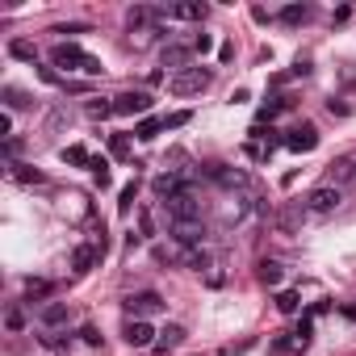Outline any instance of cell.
<instances>
[{
  "instance_id": "39",
  "label": "cell",
  "mask_w": 356,
  "mask_h": 356,
  "mask_svg": "<svg viewBox=\"0 0 356 356\" xmlns=\"http://www.w3.org/2000/svg\"><path fill=\"white\" fill-rule=\"evenodd\" d=\"M84 30H88V26H80V22H76V26H55L51 34H84Z\"/></svg>"
},
{
  "instance_id": "19",
  "label": "cell",
  "mask_w": 356,
  "mask_h": 356,
  "mask_svg": "<svg viewBox=\"0 0 356 356\" xmlns=\"http://www.w3.org/2000/svg\"><path fill=\"white\" fill-rule=\"evenodd\" d=\"M9 176H13V181H22V185H42V172L30 168V163H9Z\"/></svg>"
},
{
  "instance_id": "34",
  "label": "cell",
  "mask_w": 356,
  "mask_h": 356,
  "mask_svg": "<svg viewBox=\"0 0 356 356\" xmlns=\"http://www.w3.org/2000/svg\"><path fill=\"white\" fill-rule=\"evenodd\" d=\"M5 323H9V331H22V327H26V314H22V310L13 306V310L5 314Z\"/></svg>"
},
{
  "instance_id": "10",
  "label": "cell",
  "mask_w": 356,
  "mask_h": 356,
  "mask_svg": "<svg viewBox=\"0 0 356 356\" xmlns=\"http://www.w3.org/2000/svg\"><path fill=\"white\" fill-rule=\"evenodd\" d=\"M122 335H126L130 348H155V331H151V323H143V318H130V323L122 327Z\"/></svg>"
},
{
  "instance_id": "30",
  "label": "cell",
  "mask_w": 356,
  "mask_h": 356,
  "mask_svg": "<svg viewBox=\"0 0 356 356\" xmlns=\"http://www.w3.org/2000/svg\"><path fill=\"white\" fill-rule=\"evenodd\" d=\"M88 168H92V176H97V185L105 189V185H109V159H101V155H97V159H92Z\"/></svg>"
},
{
  "instance_id": "20",
  "label": "cell",
  "mask_w": 356,
  "mask_h": 356,
  "mask_svg": "<svg viewBox=\"0 0 356 356\" xmlns=\"http://www.w3.org/2000/svg\"><path fill=\"white\" fill-rule=\"evenodd\" d=\"M256 277H260L264 285H281V277H285V273H281V264H277V260H260V264H256Z\"/></svg>"
},
{
  "instance_id": "7",
  "label": "cell",
  "mask_w": 356,
  "mask_h": 356,
  "mask_svg": "<svg viewBox=\"0 0 356 356\" xmlns=\"http://www.w3.org/2000/svg\"><path fill=\"white\" fill-rule=\"evenodd\" d=\"M147 109H151V92H122V97H113V113H122V118H138Z\"/></svg>"
},
{
  "instance_id": "26",
  "label": "cell",
  "mask_w": 356,
  "mask_h": 356,
  "mask_svg": "<svg viewBox=\"0 0 356 356\" xmlns=\"http://www.w3.org/2000/svg\"><path fill=\"white\" fill-rule=\"evenodd\" d=\"M109 155L113 159H126L130 155V138L126 134H109Z\"/></svg>"
},
{
  "instance_id": "38",
  "label": "cell",
  "mask_w": 356,
  "mask_h": 356,
  "mask_svg": "<svg viewBox=\"0 0 356 356\" xmlns=\"http://www.w3.org/2000/svg\"><path fill=\"white\" fill-rule=\"evenodd\" d=\"M38 80H42V84H63V80H59V72H55V67H38Z\"/></svg>"
},
{
  "instance_id": "12",
  "label": "cell",
  "mask_w": 356,
  "mask_h": 356,
  "mask_svg": "<svg viewBox=\"0 0 356 356\" xmlns=\"http://www.w3.org/2000/svg\"><path fill=\"white\" fill-rule=\"evenodd\" d=\"M206 13H210V5H202V0H181V5L168 9V17H176V22H206Z\"/></svg>"
},
{
  "instance_id": "32",
  "label": "cell",
  "mask_w": 356,
  "mask_h": 356,
  "mask_svg": "<svg viewBox=\"0 0 356 356\" xmlns=\"http://www.w3.org/2000/svg\"><path fill=\"white\" fill-rule=\"evenodd\" d=\"M22 147H26V143H22L17 134H13V138H5V159H9V163H17V155H22Z\"/></svg>"
},
{
  "instance_id": "11",
  "label": "cell",
  "mask_w": 356,
  "mask_h": 356,
  "mask_svg": "<svg viewBox=\"0 0 356 356\" xmlns=\"http://www.w3.org/2000/svg\"><path fill=\"white\" fill-rule=\"evenodd\" d=\"M172 239L181 243V248H197L206 239V227L202 222H172Z\"/></svg>"
},
{
  "instance_id": "35",
  "label": "cell",
  "mask_w": 356,
  "mask_h": 356,
  "mask_svg": "<svg viewBox=\"0 0 356 356\" xmlns=\"http://www.w3.org/2000/svg\"><path fill=\"white\" fill-rule=\"evenodd\" d=\"M130 206H134V181H130V185H126V189H122V202H118V210H122V214H126V210H130Z\"/></svg>"
},
{
  "instance_id": "18",
  "label": "cell",
  "mask_w": 356,
  "mask_h": 356,
  "mask_svg": "<svg viewBox=\"0 0 356 356\" xmlns=\"http://www.w3.org/2000/svg\"><path fill=\"white\" fill-rule=\"evenodd\" d=\"M38 318H42V327H59V323H67V302H47V306L38 310Z\"/></svg>"
},
{
  "instance_id": "28",
  "label": "cell",
  "mask_w": 356,
  "mask_h": 356,
  "mask_svg": "<svg viewBox=\"0 0 356 356\" xmlns=\"http://www.w3.org/2000/svg\"><path fill=\"white\" fill-rule=\"evenodd\" d=\"M5 105H9V109H26V105H34V101H30L22 88H5Z\"/></svg>"
},
{
  "instance_id": "29",
  "label": "cell",
  "mask_w": 356,
  "mask_h": 356,
  "mask_svg": "<svg viewBox=\"0 0 356 356\" xmlns=\"http://www.w3.org/2000/svg\"><path fill=\"white\" fill-rule=\"evenodd\" d=\"M277 310H281V314H298V293H293V289L277 293Z\"/></svg>"
},
{
  "instance_id": "31",
  "label": "cell",
  "mask_w": 356,
  "mask_h": 356,
  "mask_svg": "<svg viewBox=\"0 0 356 356\" xmlns=\"http://www.w3.org/2000/svg\"><path fill=\"white\" fill-rule=\"evenodd\" d=\"M189 118H193L189 109H176V113H168V118H163V130H181V126H185Z\"/></svg>"
},
{
  "instance_id": "21",
  "label": "cell",
  "mask_w": 356,
  "mask_h": 356,
  "mask_svg": "<svg viewBox=\"0 0 356 356\" xmlns=\"http://www.w3.org/2000/svg\"><path fill=\"white\" fill-rule=\"evenodd\" d=\"M281 22H285V26H302V22H310V5H285V9H281Z\"/></svg>"
},
{
  "instance_id": "25",
  "label": "cell",
  "mask_w": 356,
  "mask_h": 356,
  "mask_svg": "<svg viewBox=\"0 0 356 356\" xmlns=\"http://www.w3.org/2000/svg\"><path fill=\"white\" fill-rule=\"evenodd\" d=\"M51 293H55V285H51V281H26V298H30V302L51 298Z\"/></svg>"
},
{
  "instance_id": "37",
  "label": "cell",
  "mask_w": 356,
  "mask_h": 356,
  "mask_svg": "<svg viewBox=\"0 0 356 356\" xmlns=\"http://www.w3.org/2000/svg\"><path fill=\"white\" fill-rule=\"evenodd\" d=\"M210 47H214V38H210V34H197V38H193V51H197V55H206Z\"/></svg>"
},
{
  "instance_id": "3",
  "label": "cell",
  "mask_w": 356,
  "mask_h": 356,
  "mask_svg": "<svg viewBox=\"0 0 356 356\" xmlns=\"http://www.w3.org/2000/svg\"><path fill=\"white\" fill-rule=\"evenodd\" d=\"M339 202H343V193H339L335 185H318V189H310V193H306V214L327 218V214H335V210H339Z\"/></svg>"
},
{
  "instance_id": "15",
  "label": "cell",
  "mask_w": 356,
  "mask_h": 356,
  "mask_svg": "<svg viewBox=\"0 0 356 356\" xmlns=\"http://www.w3.org/2000/svg\"><path fill=\"white\" fill-rule=\"evenodd\" d=\"M189 59H193V47H163V67H172V72H185L189 67Z\"/></svg>"
},
{
  "instance_id": "17",
  "label": "cell",
  "mask_w": 356,
  "mask_h": 356,
  "mask_svg": "<svg viewBox=\"0 0 356 356\" xmlns=\"http://www.w3.org/2000/svg\"><path fill=\"white\" fill-rule=\"evenodd\" d=\"M97 260H101V248H88V243H84V248L72 252V268H76V273H88Z\"/></svg>"
},
{
  "instance_id": "33",
  "label": "cell",
  "mask_w": 356,
  "mask_h": 356,
  "mask_svg": "<svg viewBox=\"0 0 356 356\" xmlns=\"http://www.w3.org/2000/svg\"><path fill=\"white\" fill-rule=\"evenodd\" d=\"M293 335H298V348H306V343H310V335H314V323H310V318H302Z\"/></svg>"
},
{
  "instance_id": "16",
  "label": "cell",
  "mask_w": 356,
  "mask_h": 356,
  "mask_svg": "<svg viewBox=\"0 0 356 356\" xmlns=\"http://www.w3.org/2000/svg\"><path fill=\"white\" fill-rule=\"evenodd\" d=\"M281 109H293V97H268V101H264V105L256 109V122L264 126V122H273V118H277Z\"/></svg>"
},
{
  "instance_id": "36",
  "label": "cell",
  "mask_w": 356,
  "mask_h": 356,
  "mask_svg": "<svg viewBox=\"0 0 356 356\" xmlns=\"http://www.w3.org/2000/svg\"><path fill=\"white\" fill-rule=\"evenodd\" d=\"M80 339H84L88 348H97V343H101V331H97V327H80Z\"/></svg>"
},
{
  "instance_id": "1",
  "label": "cell",
  "mask_w": 356,
  "mask_h": 356,
  "mask_svg": "<svg viewBox=\"0 0 356 356\" xmlns=\"http://www.w3.org/2000/svg\"><path fill=\"white\" fill-rule=\"evenodd\" d=\"M51 67L84 72V76H101V72H105V67H101V59H97V55H88V51H80L76 42H59V47L51 51Z\"/></svg>"
},
{
  "instance_id": "6",
  "label": "cell",
  "mask_w": 356,
  "mask_h": 356,
  "mask_svg": "<svg viewBox=\"0 0 356 356\" xmlns=\"http://www.w3.org/2000/svg\"><path fill=\"white\" fill-rule=\"evenodd\" d=\"M126 310H130V318H147V314H159L163 310V298L151 293V289H143V293H130L126 298Z\"/></svg>"
},
{
  "instance_id": "9",
  "label": "cell",
  "mask_w": 356,
  "mask_h": 356,
  "mask_svg": "<svg viewBox=\"0 0 356 356\" xmlns=\"http://www.w3.org/2000/svg\"><path fill=\"white\" fill-rule=\"evenodd\" d=\"M285 147L298 151V155H306V151L318 147V130H314V126H293V130L285 134Z\"/></svg>"
},
{
  "instance_id": "5",
  "label": "cell",
  "mask_w": 356,
  "mask_h": 356,
  "mask_svg": "<svg viewBox=\"0 0 356 356\" xmlns=\"http://www.w3.org/2000/svg\"><path fill=\"white\" fill-rule=\"evenodd\" d=\"M327 185H335L339 193L352 189V185H356V159H348V155L331 159V163H327Z\"/></svg>"
},
{
  "instance_id": "27",
  "label": "cell",
  "mask_w": 356,
  "mask_h": 356,
  "mask_svg": "<svg viewBox=\"0 0 356 356\" xmlns=\"http://www.w3.org/2000/svg\"><path fill=\"white\" fill-rule=\"evenodd\" d=\"M63 159H67V163H80V168H88V163H92V155H88L80 143H76V147H63Z\"/></svg>"
},
{
  "instance_id": "2",
  "label": "cell",
  "mask_w": 356,
  "mask_h": 356,
  "mask_svg": "<svg viewBox=\"0 0 356 356\" xmlns=\"http://www.w3.org/2000/svg\"><path fill=\"white\" fill-rule=\"evenodd\" d=\"M210 72L206 67H185V72H176L172 80H168V88H172V97H193V92H206L210 88Z\"/></svg>"
},
{
  "instance_id": "41",
  "label": "cell",
  "mask_w": 356,
  "mask_h": 356,
  "mask_svg": "<svg viewBox=\"0 0 356 356\" xmlns=\"http://www.w3.org/2000/svg\"><path fill=\"white\" fill-rule=\"evenodd\" d=\"M218 59H222V63H231V59H235V42H222V51H218Z\"/></svg>"
},
{
  "instance_id": "24",
  "label": "cell",
  "mask_w": 356,
  "mask_h": 356,
  "mask_svg": "<svg viewBox=\"0 0 356 356\" xmlns=\"http://www.w3.org/2000/svg\"><path fill=\"white\" fill-rule=\"evenodd\" d=\"M84 113L101 122V118H109V113H113V101H105V97H97V101H88V105H84Z\"/></svg>"
},
{
  "instance_id": "14",
  "label": "cell",
  "mask_w": 356,
  "mask_h": 356,
  "mask_svg": "<svg viewBox=\"0 0 356 356\" xmlns=\"http://www.w3.org/2000/svg\"><path fill=\"white\" fill-rule=\"evenodd\" d=\"M210 176H214L218 185H227V189H243V185H248V172H239V168H222V163H214Z\"/></svg>"
},
{
  "instance_id": "13",
  "label": "cell",
  "mask_w": 356,
  "mask_h": 356,
  "mask_svg": "<svg viewBox=\"0 0 356 356\" xmlns=\"http://www.w3.org/2000/svg\"><path fill=\"white\" fill-rule=\"evenodd\" d=\"M185 343V327H176V323H168L163 331H159V339H155V356H168V352H176Z\"/></svg>"
},
{
  "instance_id": "40",
  "label": "cell",
  "mask_w": 356,
  "mask_h": 356,
  "mask_svg": "<svg viewBox=\"0 0 356 356\" xmlns=\"http://www.w3.org/2000/svg\"><path fill=\"white\" fill-rule=\"evenodd\" d=\"M0 134L13 138V118H9V113H0Z\"/></svg>"
},
{
  "instance_id": "22",
  "label": "cell",
  "mask_w": 356,
  "mask_h": 356,
  "mask_svg": "<svg viewBox=\"0 0 356 356\" xmlns=\"http://www.w3.org/2000/svg\"><path fill=\"white\" fill-rule=\"evenodd\" d=\"M9 55H13V59H26V63H34V59H38L34 42H26V38H13V42H9Z\"/></svg>"
},
{
  "instance_id": "8",
  "label": "cell",
  "mask_w": 356,
  "mask_h": 356,
  "mask_svg": "<svg viewBox=\"0 0 356 356\" xmlns=\"http://www.w3.org/2000/svg\"><path fill=\"white\" fill-rule=\"evenodd\" d=\"M159 17H168V9H155V5H130V9H126V26H130V30H147V26H155Z\"/></svg>"
},
{
  "instance_id": "4",
  "label": "cell",
  "mask_w": 356,
  "mask_h": 356,
  "mask_svg": "<svg viewBox=\"0 0 356 356\" xmlns=\"http://www.w3.org/2000/svg\"><path fill=\"white\" fill-rule=\"evenodd\" d=\"M163 206H168L172 222H202V202L193 197V189L176 193V197H172V202H163Z\"/></svg>"
},
{
  "instance_id": "23",
  "label": "cell",
  "mask_w": 356,
  "mask_h": 356,
  "mask_svg": "<svg viewBox=\"0 0 356 356\" xmlns=\"http://www.w3.org/2000/svg\"><path fill=\"white\" fill-rule=\"evenodd\" d=\"M159 130H163V118H143V122L134 126V134H138L143 143H151V138H155Z\"/></svg>"
}]
</instances>
